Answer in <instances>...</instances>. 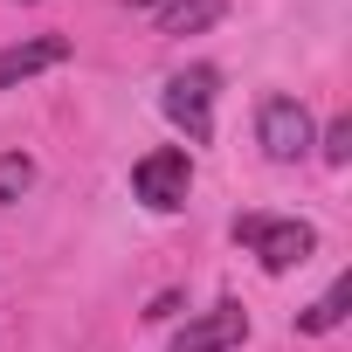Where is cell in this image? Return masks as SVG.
<instances>
[{
	"label": "cell",
	"instance_id": "1",
	"mask_svg": "<svg viewBox=\"0 0 352 352\" xmlns=\"http://www.w3.org/2000/svg\"><path fill=\"white\" fill-rule=\"evenodd\" d=\"M235 242H249V249H256V263H263L270 276H283V270L311 263V249H318L311 221H270V214H242V221H235Z\"/></svg>",
	"mask_w": 352,
	"mask_h": 352
},
{
	"label": "cell",
	"instance_id": "2",
	"mask_svg": "<svg viewBox=\"0 0 352 352\" xmlns=\"http://www.w3.org/2000/svg\"><path fill=\"white\" fill-rule=\"evenodd\" d=\"M131 194H138L152 214L187 208V194H194V159H187L180 145H159V152H145V159L131 166Z\"/></svg>",
	"mask_w": 352,
	"mask_h": 352
},
{
	"label": "cell",
	"instance_id": "3",
	"mask_svg": "<svg viewBox=\"0 0 352 352\" xmlns=\"http://www.w3.org/2000/svg\"><path fill=\"white\" fill-rule=\"evenodd\" d=\"M214 69L208 63H194V69H180V76H166V90H159V111L180 124L194 145H208L214 138Z\"/></svg>",
	"mask_w": 352,
	"mask_h": 352
},
{
	"label": "cell",
	"instance_id": "4",
	"mask_svg": "<svg viewBox=\"0 0 352 352\" xmlns=\"http://www.w3.org/2000/svg\"><path fill=\"white\" fill-rule=\"evenodd\" d=\"M256 138H263V152H270L276 166H297V159L311 152V111H304L297 97H263Z\"/></svg>",
	"mask_w": 352,
	"mask_h": 352
},
{
	"label": "cell",
	"instance_id": "5",
	"mask_svg": "<svg viewBox=\"0 0 352 352\" xmlns=\"http://www.w3.org/2000/svg\"><path fill=\"white\" fill-rule=\"evenodd\" d=\"M235 345H249V311L242 304H214L194 324L173 331V352H235Z\"/></svg>",
	"mask_w": 352,
	"mask_h": 352
},
{
	"label": "cell",
	"instance_id": "6",
	"mask_svg": "<svg viewBox=\"0 0 352 352\" xmlns=\"http://www.w3.org/2000/svg\"><path fill=\"white\" fill-rule=\"evenodd\" d=\"M56 63H69V42H63V35H28V42H14V49H0V90H14V83L56 69Z\"/></svg>",
	"mask_w": 352,
	"mask_h": 352
},
{
	"label": "cell",
	"instance_id": "7",
	"mask_svg": "<svg viewBox=\"0 0 352 352\" xmlns=\"http://www.w3.org/2000/svg\"><path fill=\"white\" fill-rule=\"evenodd\" d=\"M228 14V0H166V14H159V35H201Z\"/></svg>",
	"mask_w": 352,
	"mask_h": 352
},
{
	"label": "cell",
	"instance_id": "8",
	"mask_svg": "<svg viewBox=\"0 0 352 352\" xmlns=\"http://www.w3.org/2000/svg\"><path fill=\"white\" fill-rule=\"evenodd\" d=\"M345 311H352V276H338L311 311H297V331H311V338H318V331H338V324H345Z\"/></svg>",
	"mask_w": 352,
	"mask_h": 352
},
{
	"label": "cell",
	"instance_id": "9",
	"mask_svg": "<svg viewBox=\"0 0 352 352\" xmlns=\"http://www.w3.org/2000/svg\"><path fill=\"white\" fill-rule=\"evenodd\" d=\"M28 187H35V159H28V152H0V208L21 201Z\"/></svg>",
	"mask_w": 352,
	"mask_h": 352
},
{
	"label": "cell",
	"instance_id": "10",
	"mask_svg": "<svg viewBox=\"0 0 352 352\" xmlns=\"http://www.w3.org/2000/svg\"><path fill=\"white\" fill-rule=\"evenodd\" d=\"M324 159H331V166L352 159V118H331V124H324Z\"/></svg>",
	"mask_w": 352,
	"mask_h": 352
},
{
	"label": "cell",
	"instance_id": "11",
	"mask_svg": "<svg viewBox=\"0 0 352 352\" xmlns=\"http://www.w3.org/2000/svg\"><path fill=\"white\" fill-rule=\"evenodd\" d=\"M124 8H166V0H124Z\"/></svg>",
	"mask_w": 352,
	"mask_h": 352
}]
</instances>
